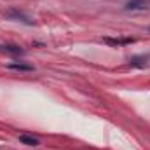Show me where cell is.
I'll use <instances>...</instances> for the list:
<instances>
[{"instance_id":"1","label":"cell","mask_w":150,"mask_h":150,"mask_svg":"<svg viewBox=\"0 0 150 150\" xmlns=\"http://www.w3.org/2000/svg\"><path fill=\"white\" fill-rule=\"evenodd\" d=\"M149 59H150V56H133L129 59V65L136 67V68H145L149 65Z\"/></svg>"},{"instance_id":"2","label":"cell","mask_w":150,"mask_h":150,"mask_svg":"<svg viewBox=\"0 0 150 150\" xmlns=\"http://www.w3.org/2000/svg\"><path fill=\"white\" fill-rule=\"evenodd\" d=\"M11 19H14V21H23V23H26V25H32V21L23 14V12H18V11H11L9 14H7Z\"/></svg>"},{"instance_id":"3","label":"cell","mask_w":150,"mask_h":150,"mask_svg":"<svg viewBox=\"0 0 150 150\" xmlns=\"http://www.w3.org/2000/svg\"><path fill=\"white\" fill-rule=\"evenodd\" d=\"M7 67H9L11 70H19V72H32V70H33V67L25 65V63H9Z\"/></svg>"},{"instance_id":"4","label":"cell","mask_w":150,"mask_h":150,"mask_svg":"<svg viewBox=\"0 0 150 150\" xmlns=\"http://www.w3.org/2000/svg\"><path fill=\"white\" fill-rule=\"evenodd\" d=\"M147 7V4L143 2V0H131V2H127L126 4V9L127 11H134V9H145Z\"/></svg>"},{"instance_id":"5","label":"cell","mask_w":150,"mask_h":150,"mask_svg":"<svg viewBox=\"0 0 150 150\" xmlns=\"http://www.w3.org/2000/svg\"><path fill=\"white\" fill-rule=\"evenodd\" d=\"M19 142H21V143H25V145H28V147H37V145H38L37 138L28 136V134H21V136H19Z\"/></svg>"},{"instance_id":"6","label":"cell","mask_w":150,"mask_h":150,"mask_svg":"<svg viewBox=\"0 0 150 150\" xmlns=\"http://www.w3.org/2000/svg\"><path fill=\"white\" fill-rule=\"evenodd\" d=\"M105 42H108L112 45H124V44H133L134 38H105Z\"/></svg>"},{"instance_id":"7","label":"cell","mask_w":150,"mask_h":150,"mask_svg":"<svg viewBox=\"0 0 150 150\" xmlns=\"http://www.w3.org/2000/svg\"><path fill=\"white\" fill-rule=\"evenodd\" d=\"M149 32H150V28H149Z\"/></svg>"}]
</instances>
